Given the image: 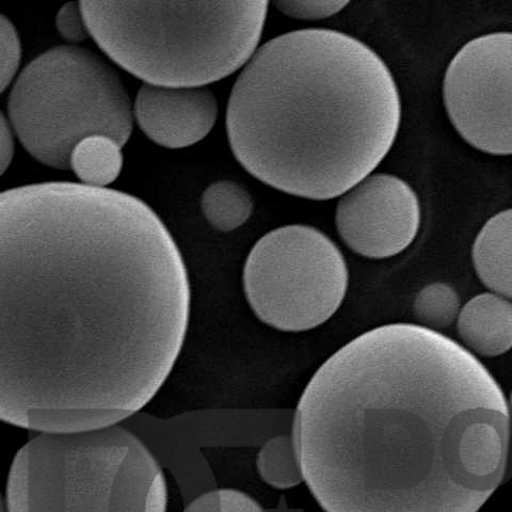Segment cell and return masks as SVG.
<instances>
[{"mask_svg":"<svg viewBox=\"0 0 512 512\" xmlns=\"http://www.w3.org/2000/svg\"><path fill=\"white\" fill-rule=\"evenodd\" d=\"M253 199L242 184L219 181L208 186L201 197V210L208 223L228 233L243 227L253 213Z\"/></svg>","mask_w":512,"mask_h":512,"instance_id":"5bb4252c","label":"cell"},{"mask_svg":"<svg viewBox=\"0 0 512 512\" xmlns=\"http://www.w3.org/2000/svg\"><path fill=\"white\" fill-rule=\"evenodd\" d=\"M402 102L386 62L331 29L287 32L259 48L231 92L227 131L238 163L285 194H346L391 151Z\"/></svg>","mask_w":512,"mask_h":512,"instance_id":"3957f363","label":"cell"},{"mask_svg":"<svg viewBox=\"0 0 512 512\" xmlns=\"http://www.w3.org/2000/svg\"><path fill=\"white\" fill-rule=\"evenodd\" d=\"M8 120L39 163L70 169L77 143L104 135L124 146L134 106L118 72L100 55L75 45L52 48L14 80Z\"/></svg>","mask_w":512,"mask_h":512,"instance_id":"8992f818","label":"cell"},{"mask_svg":"<svg viewBox=\"0 0 512 512\" xmlns=\"http://www.w3.org/2000/svg\"><path fill=\"white\" fill-rule=\"evenodd\" d=\"M508 403V414H509V424H510V431H511V437H512V393L509 398Z\"/></svg>","mask_w":512,"mask_h":512,"instance_id":"7402d4cb","label":"cell"},{"mask_svg":"<svg viewBox=\"0 0 512 512\" xmlns=\"http://www.w3.org/2000/svg\"><path fill=\"white\" fill-rule=\"evenodd\" d=\"M256 463L264 482L276 489H291L304 480L293 437H276L267 441Z\"/></svg>","mask_w":512,"mask_h":512,"instance_id":"9a60e30c","label":"cell"},{"mask_svg":"<svg viewBox=\"0 0 512 512\" xmlns=\"http://www.w3.org/2000/svg\"><path fill=\"white\" fill-rule=\"evenodd\" d=\"M472 255L479 279L496 294L512 299V208L487 221Z\"/></svg>","mask_w":512,"mask_h":512,"instance_id":"7c38bea8","label":"cell"},{"mask_svg":"<svg viewBox=\"0 0 512 512\" xmlns=\"http://www.w3.org/2000/svg\"><path fill=\"white\" fill-rule=\"evenodd\" d=\"M347 287L340 249L323 232L302 224L264 235L244 268L245 294L254 314L286 332L325 324L340 309Z\"/></svg>","mask_w":512,"mask_h":512,"instance_id":"52a82bcc","label":"cell"},{"mask_svg":"<svg viewBox=\"0 0 512 512\" xmlns=\"http://www.w3.org/2000/svg\"><path fill=\"white\" fill-rule=\"evenodd\" d=\"M16 136L12 125L8 118L3 115L2 126H0V166H2V173H5L10 167L15 153V139Z\"/></svg>","mask_w":512,"mask_h":512,"instance_id":"44dd1931","label":"cell"},{"mask_svg":"<svg viewBox=\"0 0 512 512\" xmlns=\"http://www.w3.org/2000/svg\"><path fill=\"white\" fill-rule=\"evenodd\" d=\"M91 37L146 84L197 88L245 68L268 2H82Z\"/></svg>","mask_w":512,"mask_h":512,"instance_id":"277c9868","label":"cell"},{"mask_svg":"<svg viewBox=\"0 0 512 512\" xmlns=\"http://www.w3.org/2000/svg\"><path fill=\"white\" fill-rule=\"evenodd\" d=\"M348 4V2H277L275 6L292 19L320 21L340 13Z\"/></svg>","mask_w":512,"mask_h":512,"instance_id":"d6986e66","label":"cell"},{"mask_svg":"<svg viewBox=\"0 0 512 512\" xmlns=\"http://www.w3.org/2000/svg\"><path fill=\"white\" fill-rule=\"evenodd\" d=\"M22 59V43L19 32L12 22L2 15L0 19V79L2 91L8 89L13 83Z\"/></svg>","mask_w":512,"mask_h":512,"instance_id":"ac0fdd59","label":"cell"},{"mask_svg":"<svg viewBox=\"0 0 512 512\" xmlns=\"http://www.w3.org/2000/svg\"><path fill=\"white\" fill-rule=\"evenodd\" d=\"M443 98L455 130L491 155H512V32L463 45L448 64Z\"/></svg>","mask_w":512,"mask_h":512,"instance_id":"ba28073f","label":"cell"},{"mask_svg":"<svg viewBox=\"0 0 512 512\" xmlns=\"http://www.w3.org/2000/svg\"><path fill=\"white\" fill-rule=\"evenodd\" d=\"M191 293L162 219L124 192L0 196V418L38 434L121 425L178 361Z\"/></svg>","mask_w":512,"mask_h":512,"instance_id":"6da1fadb","label":"cell"},{"mask_svg":"<svg viewBox=\"0 0 512 512\" xmlns=\"http://www.w3.org/2000/svg\"><path fill=\"white\" fill-rule=\"evenodd\" d=\"M56 28L59 35L72 44L82 43L91 37L80 3H69L58 11Z\"/></svg>","mask_w":512,"mask_h":512,"instance_id":"ffe728a7","label":"cell"},{"mask_svg":"<svg viewBox=\"0 0 512 512\" xmlns=\"http://www.w3.org/2000/svg\"><path fill=\"white\" fill-rule=\"evenodd\" d=\"M457 329L477 355H504L512 348V302L498 294L478 295L461 309Z\"/></svg>","mask_w":512,"mask_h":512,"instance_id":"8fae6325","label":"cell"},{"mask_svg":"<svg viewBox=\"0 0 512 512\" xmlns=\"http://www.w3.org/2000/svg\"><path fill=\"white\" fill-rule=\"evenodd\" d=\"M293 440L326 512H477L505 476V395L438 331L391 324L336 351L298 403Z\"/></svg>","mask_w":512,"mask_h":512,"instance_id":"7a4b0ae2","label":"cell"},{"mask_svg":"<svg viewBox=\"0 0 512 512\" xmlns=\"http://www.w3.org/2000/svg\"><path fill=\"white\" fill-rule=\"evenodd\" d=\"M183 512H264V510L242 491L219 489L202 494Z\"/></svg>","mask_w":512,"mask_h":512,"instance_id":"e0dca14e","label":"cell"},{"mask_svg":"<svg viewBox=\"0 0 512 512\" xmlns=\"http://www.w3.org/2000/svg\"><path fill=\"white\" fill-rule=\"evenodd\" d=\"M335 223L352 251L368 259H388L414 242L421 226V205L404 180L371 174L343 195Z\"/></svg>","mask_w":512,"mask_h":512,"instance_id":"9c48e42d","label":"cell"},{"mask_svg":"<svg viewBox=\"0 0 512 512\" xmlns=\"http://www.w3.org/2000/svg\"><path fill=\"white\" fill-rule=\"evenodd\" d=\"M134 117L144 135L158 146L184 149L212 132L218 118V102L205 87L146 84L138 92Z\"/></svg>","mask_w":512,"mask_h":512,"instance_id":"30bf717a","label":"cell"},{"mask_svg":"<svg viewBox=\"0 0 512 512\" xmlns=\"http://www.w3.org/2000/svg\"><path fill=\"white\" fill-rule=\"evenodd\" d=\"M413 309L423 327L436 331L455 323L461 311L460 299L451 285L434 283L416 295Z\"/></svg>","mask_w":512,"mask_h":512,"instance_id":"2e32d148","label":"cell"},{"mask_svg":"<svg viewBox=\"0 0 512 512\" xmlns=\"http://www.w3.org/2000/svg\"><path fill=\"white\" fill-rule=\"evenodd\" d=\"M159 463L121 425L39 434L11 464L6 512H167Z\"/></svg>","mask_w":512,"mask_h":512,"instance_id":"5b68a950","label":"cell"},{"mask_svg":"<svg viewBox=\"0 0 512 512\" xmlns=\"http://www.w3.org/2000/svg\"><path fill=\"white\" fill-rule=\"evenodd\" d=\"M122 144L104 135H94L77 143L70 159L72 170L80 184L107 188L114 183L123 168Z\"/></svg>","mask_w":512,"mask_h":512,"instance_id":"4fadbf2b","label":"cell"}]
</instances>
